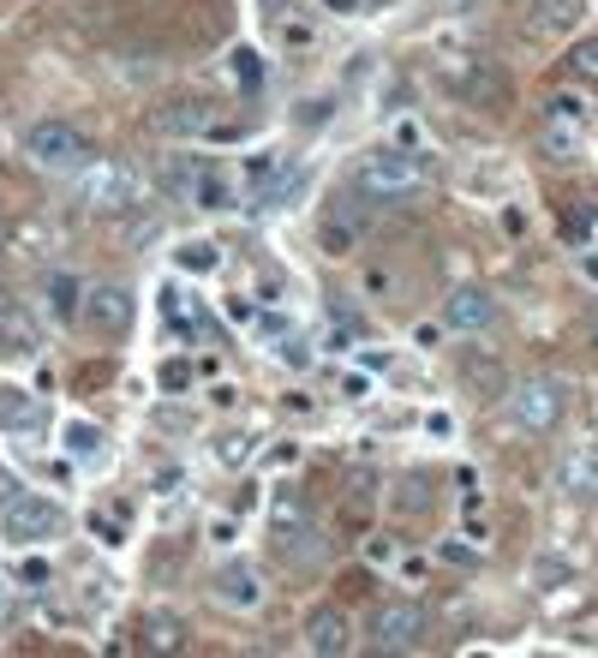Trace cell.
Returning <instances> with one entry per match:
<instances>
[{
	"mask_svg": "<svg viewBox=\"0 0 598 658\" xmlns=\"http://www.w3.org/2000/svg\"><path fill=\"white\" fill-rule=\"evenodd\" d=\"M431 186V163L407 144H384V150H366L354 163V192L371 203H389V210H407L419 192Z\"/></svg>",
	"mask_w": 598,
	"mask_h": 658,
	"instance_id": "1",
	"label": "cell"
},
{
	"mask_svg": "<svg viewBox=\"0 0 598 658\" xmlns=\"http://www.w3.org/2000/svg\"><path fill=\"white\" fill-rule=\"evenodd\" d=\"M24 156H31V168H42V174H78L91 163V138L72 121H36L24 132Z\"/></svg>",
	"mask_w": 598,
	"mask_h": 658,
	"instance_id": "2",
	"label": "cell"
},
{
	"mask_svg": "<svg viewBox=\"0 0 598 658\" xmlns=\"http://www.w3.org/2000/svg\"><path fill=\"white\" fill-rule=\"evenodd\" d=\"M270 521H275V557L287 568L324 563V526L312 521V509H305L300 497H282V503L270 509Z\"/></svg>",
	"mask_w": 598,
	"mask_h": 658,
	"instance_id": "3",
	"label": "cell"
},
{
	"mask_svg": "<svg viewBox=\"0 0 598 658\" xmlns=\"http://www.w3.org/2000/svg\"><path fill=\"white\" fill-rule=\"evenodd\" d=\"M0 533L12 545H49V539L66 533V509L49 503V497H31V491H12L0 503Z\"/></svg>",
	"mask_w": 598,
	"mask_h": 658,
	"instance_id": "4",
	"label": "cell"
},
{
	"mask_svg": "<svg viewBox=\"0 0 598 658\" xmlns=\"http://www.w3.org/2000/svg\"><path fill=\"white\" fill-rule=\"evenodd\" d=\"M78 203L91 216H120V210H133L138 203V168H126V163H84L78 168Z\"/></svg>",
	"mask_w": 598,
	"mask_h": 658,
	"instance_id": "5",
	"label": "cell"
},
{
	"mask_svg": "<svg viewBox=\"0 0 598 658\" xmlns=\"http://www.w3.org/2000/svg\"><path fill=\"white\" fill-rule=\"evenodd\" d=\"M503 407H508V426L538 437V431H550L563 419V384H557V377H527V384H515V377H508Z\"/></svg>",
	"mask_w": 598,
	"mask_h": 658,
	"instance_id": "6",
	"label": "cell"
},
{
	"mask_svg": "<svg viewBox=\"0 0 598 658\" xmlns=\"http://www.w3.org/2000/svg\"><path fill=\"white\" fill-rule=\"evenodd\" d=\"M431 635V617L419 598H389V605L371 610V640L377 652H419Z\"/></svg>",
	"mask_w": 598,
	"mask_h": 658,
	"instance_id": "7",
	"label": "cell"
},
{
	"mask_svg": "<svg viewBox=\"0 0 598 658\" xmlns=\"http://www.w3.org/2000/svg\"><path fill=\"white\" fill-rule=\"evenodd\" d=\"M133 317H138L133 288H120V282L84 288V300H78V324H84V330H96V335H126V330H133Z\"/></svg>",
	"mask_w": 598,
	"mask_h": 658,
	"instance_id": "8",
	"label": "cell"
},
{
	"mask_svg": "<svg viewBox=\"0 0 598 658\" xmlns=\"http://www.w3.org/2000/svg\"><path fill=\"white\" fill-rule=\"evenodd\" d=\"M455 372H461V389L473 395V401H503V389H508V365H503L497 354H485V347H461Z\"/></svg>",
	"mask_w": 598,
	"mask_h": 658,
	"instance_id": "9",
	"label": "cell"
},
{
	"mask_svg": "<svg viewBox=\"0 0 598 658\" xmlns=\"http://www.w3.org/2000/svg\"><path fill=\"white\" fill-rule=\"evenodd\" d=\"M455 91L466 102H479V108H508V79L497 72V61H485V54H466V66L455 72Z\"/></svg>",
	"mask_w": 598,
	"mask_h": 658,
	"instance_id": "10",
	"label": "cell"
},
{
	"mask_svg": "<svg viewBox=\"0 0 598 658\" xmlns=\"http://www.w3.org/2000/svg\"><path fill=\"white\" fill-rule=\"evenodd\" d=\"M210 593H216V605H222V610H258V605H264V581H258L252 563H222Z\"/></svg>",
	"mask_w": 598,
	"mask_h": 658,
	"instance_id": "11",
	"label": "cell"
},
{
	"mask_svg": "<svg viewBox=\"0 0 598 658\" xmlns=\"http://www.w3.org/2000/svg\"><path fill=\"white\" fill-rule=\"evenodd\" d=\"M138 647L144 652H186L192 647V628H186V617H174V610H144L138 617Z\"/></svg>",
	"mask_w": 598,
	"mask_h": 658,
	"instance_id": "12",
	"label": "cell"
},
{
	"mask_svg": "<svg viewBox=\"0 0 598 658\" xmlns=\"http://www.w3.org/2000/svg\"><path fill=\"white\" fill-rule=\"evenodd\" d=\"M36 317L24 312L12 294H0V354H12V359H36Z\"/></svg>",
	"mask_w": 598,
	"mask_h": 658,
	"instance_id": "13",
	"label": "cell"
},
{
	"mask_svg": "<svg viewBox=\"0 0 598 658\" xmlns=\"http://www.w3.org/2000/svg\"><path fill=\"white\" fill-rule=\"evenodd\" d=\"M347 647H354V628H347V617L335 605H324V610H312V617H305V652L335 658V652H347Z\"/></svg>",
	"mask_w": 598,
	"mask_h": 658,
	"instance_id": "14",
	"label": "cell"
},
{
	"mask_svg": "<svg viewBox=\"0 0 598 658\" xmlns=\"http://www.w3.org/2000/svg\"><path fill=\"white\" fill-rule=\"evenodd\" d=\"M449 324L466 330V335L491 330L497 324V300H491L485 288H455V294H449Z\"/></svg>",
	"mask_w": 598,
	"mask_h": 658,
	"instance_id": "15",
	"label": "cell"
},
{
	"mask_svg": "<svg viewBox=\"0 0 598 658\" xmlns=\"http://www.w3.org/2000/svg\"><path fill=\"white\" fill-rule=\"evenodd\" d=\"M557 485L568 497H592L598 491V443H575L557 467Z\"/></svg>",
	"mask_w": 598,
	"mask_h": 658,
	"instance_id": "16",
	"label": "cell"
},
{
	"mask_svg": "<svg viewBox=\"0 0 598 658\" xmlns=\"http://www.w3.org/2000/svg\"><path fill=\"white\" fill-rule=\"evenodd\" d=\"M186 203H198V210H228V203H233V180H228L222 168L198 163V174H192V192H186Z\"/></svg>",
	"mask_w": 598,
	"mask_h": 658,
	"instance_id": "17",
	"label": "cell"
},
{
	"mask_svg": "<svg viewBox=\"0 0 598 658\" xmlns=\"http://www.w3.org/2000/svg\"><path fill=\"white\" fill-rule=\"evenodd\" d=\"M0 426H7V431H19V437H31V431L42 426L36 395H31V389H0Z\"/></svg>",
	"mask_w": 598,
	"mask_h": 658,
	"instance_id": "18",
	"label": "cell"
},
{
	"mask_svg": "<svg viewBox=\"0 0 598 658\" xmlns=\"http://www.w3.org/2000/svg\"><path fill=\"white\" fill-rule=\"evenodd\" d=\"M156 126H162V132H180V138H210L216 114L203 108V102H174V108H168Z\"/></svg>",
	"mask_w": 598,
	"mask_h": 658,
	"instance_id": "19",
	"label": "cell"
},
{
	"mask_svg": "<svg viewBox=\"0 0 598 658\" xmlns=\"http://www.w3.org/2000/svg\"><path fill=\"white\" fill-rule=\"evenodd\" d=\"M78 300H84V282L72 270H54L49 275V312L61 317V324H78Z\"/></svg>",
	"mask_w": 598,
	"mask_h": 658,
	"instance_id": "20",
	"label": "cell"
},
{
	"mask_svg": "<svg viewBox=\"0 0 598 658\" xmlns=\"http://www.w3.org/2000/svg\"><path fill=\"white\" fill-rule=\"evenodd\" d=\"M575 19H580V0H538V12L527 19V31L533 36H563Z\"/></svg>",
	"mask_w": 598,
	"mask_h": 658,
	"instance_id": "21",
	"label": "cell"
},
{
	"mask_svg": "<svg viewBox=\"0 0 598 658\" xmlns=\"http://www.w3.org/2000/svg\"><path fill=\"white\" fill-rule=\"evenodd\" d=\"M66 456H78V461H102L108 456V437H102V426H91V419H66Z\"/></svg>",
	"mask_w": 598,
	"mask_h": 658,
	"instance_id": "22",
	"label": "cell"
},
{
	"mask_svg": "<svg viewBox=\"0 0 598 658\" xmlns=\"http://www.w3.org/2000/svg\"><path fill=\"white\" fill-rule=\"evenodd\" d=\"M317 246H324L329 258H347L359 246V216H324V228H317Z\"/></svg>",
	"mask_w": 598,
	"mask_h": 658,
	"instance_id": "23",
	"label": "cell"
},
{
	"mask_svg": "<svg viewBox=\"0 0 598 658\" xmlns=\"http://www.w3.org/2000/svg\"><path fill=\"white\" fill-rule=\"evenodd\" d=\"M203 156H168L162 168H156V186L174 198V203H186V192H192V174H198Z\"/></svg>",
	"mask_w": 598,
	"mask_h": 658,
	"instance_id": "24",
	"label": "cell"
},
{
	"mask_svg": "<svg viewBox=\"0 0 598 658\" xmlns=\"http://www.w3.org/2000/svg\"><path fill=\"white\" fill-rule=\"evenodd\" d=\"M174 263H180V270H186V275H210V270H216V263H222V252H216V246H210V240H186V246H180V252H174Z\"/></svg>",
	"mask_w": 598,
	"mask_h": 658,
	"instance_id": "25",
	"label": "cell"
},
{
	"mask_svg": "<svg viewBox=\"0 0 598 658\" xmlns=\"http://www.w3.org/2000/svg\"><path fill=\"white\" fill-rule=\"evenodd\" d=\"M568 79H580V84H598V36H580L575 49H568Z\"/></svg>",
	"mask_w": 598,
	"mask_h": 658,
	"instance_id": "26",
	"label": "cell"
},
{
	"mask_svg": "<svg viewBox=\"0 0 598 658\" xmlns=\"http://www.w3.org/2000/svg\"><path fill=\"white\" fill-rule=\"evenodd\" d=\"M228 72H233V84H245V91H258V84H264V61H258V49H233L228 54Z\"/></svg>",
	"mask_w": 598,
	"mask_h": 658,
	"instance_id": "27",
	"label": "cell"
},
{
	"mask_svg": "<svg viewBox=\"0 0 598 658\" xmlns=\"http://www.w3.org/2000/svg\"><path fill=\"white\" fill-rule=\"evenodd\" d=\"M575 144H580V126H563V121H557V126L545 132V150L557 156V163H568V156H575Z\"/></svg>",
	"mask_w": 598,
	"mask_h": 658,
	"instance_id": "28",
	"label": "cell"
},
{
	"mask_svg": "<svg viewBox=\"0 0 598 658\" xmlns=\"http://www.w3.org/2000/svg\"><path fill=\"white\" fill-rule=\"evenodd\" d=\"M533 581H538V587H563V581H575V568L557 563V557H538L533 563Z\"/></svg>",
	"mask_w": 598,
	"mask_h": 658,
	"instance_id": "29",
	"label": "cell"
},
{
	"mask_svg": "<svg viewBox=\"0 0 598 658\" xmlns=\"http://www.w3.org/2000/svg\"><path fill=\"white\" fill-rule=\"evenodd\" d=\"M550 121L580 126V121H587V102H580V96H550Z\"/></svg>",
	"mask_w": 598,
	"mask_h": 658,
	"instance_id": "30",
	"label": "cell"
},
{
	"mask_svg": "<svg viewBox=\"0 0 598 658\" xmlns=\"http://www.w3.org/2000/svg\"><path fill=\"white\" fill-rule=\"evenodd\" d=\"M186 384H192V365H186V359H168V365H162V389H186Z\"/></svg>",
	"mask_w": 598,
	"mask_h": 658,
	"instance_id": "31",
	"label": "cell"
},
{
	"mask_svg": "<svg viewBox=\"0 0 598 658\" xmlns=\"http://www.w3.org/2000/svg\"><path fill=\"white\" fill-rule=\"evenodd\" d=\"M503 233H508V240H521V233H527V216H521L515 203H503Z\"/></svg>",
	"mask_w": 598,
	"mask_h": 658,
	"instance_id": "32",
	"label": "cell"
},
{
	"mask_svg": "<svg viewBox=\"0 0 598 658\" xmlns=\"http://www.w3.org/2000/svg\"><path fill=\"white\" fill-rule=\"evenodd\" d=\"M366 557H371V563H396V545H389V539H371Z\"/></svg>",
	"mask_w": 598,
	"mask_h": 658,
	"instance_id": "33",
	"label": "cell"
},
{
	"mask_svg": "<svg viewBox=\"0 0 598 658\" xmlns=\"http://www.w3.org/2000/svg\"><path fill=\"white\" fill-rule=\"evenodd\" d=\"M216 456H222L228 467H233V461H245V437H228V443H222V449H216Z\"/></svg>",
	"mask_w": 598,
	"mask_h": 658,
	"instance_id": "34",
	"label": "cell"
},
{
	"mask_svg": "<svg viewBox=\"0 0 598 658\" xmlns=\"http://www.w3.org/2000/svg\"><path fill=\"white\" fill-rule=\"evenodd\" d=\"M413 342H419V347H437V342H443V324H419Z\"/></svg>",
	"mask_w": 598,
	"mask_h": 658,
	"instance_id": "35",
	"label": "cell"
},
{
	"mask_svg": "<svg viewBox=\"0 0 598 658\" xmlns=\"http://www.w3.org/2000/svg\"><path fill=\"white\" fill-rule=\"evenodd\" d=\"M275 354H282L287 365H305V359H312V354H305V342H282V347H275Z\"/></svg>",
	"mask_w": 598,
	"mask_h": 658,
	"instance_id": "36",
	"label": "cell"
},
{
	"mask_svg": "<svg viewBox=\"0 0 598 658\" xmlns=\"http://www.w3.org/2000/svg\"><path fill=\"white\" fill-rule=\"evenodd\" d=\"M19 575H24V581H49V563H42V557H24Z\"/></svg>",
	"mask_w": 598,
	"mask_h": 658,
	"instance_id": "37",
	"label": "cell"
},
{
	"mask_svg": "<svg viewBox=\"0 0 598 658\" xmlns=\"http://www.w3.org/2000/svg\"><path fill=\"white\" fill-rule=\"evenodd\" d=\"M426 431H431V437H449V431H455V419H449V414H431Z\"/></svg>",
	"mask_w": 598,
	"mask_h": 658,
	"instance_id": "38",
	"label": "cell"
},
{
	"mask_svg": "<svg viewBox=\"0 0 598 658\" xmlns=\"http://www.w3.org/2000/svg\"><path fill=\"white\" fill-rule=\"evenodd\" d=\"M366 0H324V12H359Z\"/></svg>",
	"mask_w": 598,
	"mask_h": 658,
	"instance_id": "39",
	"label": "cell"
},
{
	"mask_svg": "<svg viewBox=\"0 0 598 658\" xmlns=\"http://www.w3.org/2000/svg\"><path fill=\"white\" fill-rule=\"evenodd\" d=\"M580 275H587V282H598V258H587V263H580Z\"/></svg>",
	"mask_w": 598,
	"mask_h": 658,
	"instance_id": "40",
	"label": "cell"
},
{
	"mask_svg": "<svg viewBox=\"0 0 598 658\" xmlns=\"http://www.w3.org/2000/svg\"><path fill=\"white\" fill-rule=\"evenodd\" d=\"M12 491H19V485H12V479H7V473H0V503H7V497H12Z\"/></svg>",
	"mask_w": 598,
	"mask_h": 658,
	"instance_id": "41",
	"label": "cell"
},
{
	"mask_svg": "<svg viewBox=\"0 0 598 658\" xmlns=\"http://www.w3.org/2000/svg\"><path fill=\"white\" fill-rule=\"evenodd\" d=\"M443 7H461L466 12V7H479V0H443Z\"/></svg>",
	"mask_w": 598,
	"mask_h": 658,
	"instance_id": "42",
	"label": "cell"
},
{
	"mask_svg": "<svg viewBox=\"0 0 598 658\" xmlns=\"http://www.w3.org/2000/svg\"><path fill=\"white\" fill-rule=\"evenodd\" d=\"M264 7H270V12H287V0H264Z\"/></svg>",
	"mask_w": 598,
	"mask_h": 658,
	"instance_id": "43",
	"label": "cell"
},
{
	"mask_svg": "<svg viewBox=\"0 0 598 658\" xmlns=\"http://www.w3.org/2000/svg\"><path fill=\"white\" fill-rule=\"evenodd\" d=\"M371 7H396V0H371Z\"/></svg>",
	"mask_w": 598,
	"mask_h": 658,
	"instance_id": "44",
	"label": "cell"
},
{
	"mask_svg": "<svg viewBox=\"0 0 598 658\" xmlns=\"http://www.w3.org/2000/svg\"><path fill=\"white\" fill-rule=\"evenodd\" d=\"M0 598H7V581H0Z\"/></svg>",
	"mask_w": 598,
	"mask_h": 658,
	"instance_id": "45",
	"label": "cell"
}]
</instances>
